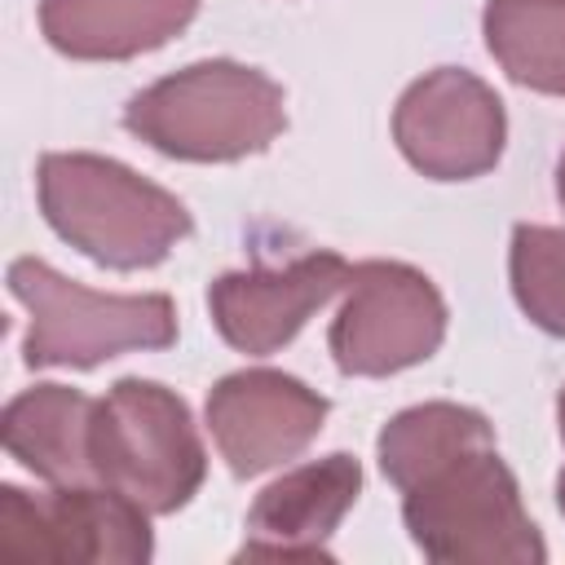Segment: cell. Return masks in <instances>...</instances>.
I'll use <instances>...</instances> for the list:
<instances>
[{"label":"cell","mask_w":565,"mask_h":565,"mask_svg":"<svg viewBox=\"0 0 565 565\" xmlns=\"http://www.w3.org/2000/svg\"><path fill=\"white\" fill-rule=\"evenodd\" d=\"M508 282L516 309L539 331L565 340V230L521 221L508 247Z\"/></svg>","instance_id":"obj_16"},{"label":"cell","mask_w":565,"mask_h":565,"mask_svg":"<svg viewBox=\"0 0 565 565\" xmlns=\"http://www.w3.org/2000/svg\"><path fill=\"white\" fill-rule=\"evenodd\" d=\"M393 141L428 181H477L508 146L503 97L463 66H437L406 84L393 106Z\"/></svg>","instance_id":"obj_8"},{"label":"cell","mask_w":565,"mask_h":565,"mask_svg":"<svg viewBox=\"0 0 565 565\" xmlns=\"http://www.w3.org/2000/svg\"><path fill=\"white\" fill-rule=\"evenodd\" d=\"M199 0H40V35L71 62H128L177 40Z\"/></svg>","instance_id":"obj_12"},{"label":"cell","mask_w":565,"mask_h":565,"mask_svg":"<svg viewBox=\"0 0 565 565\" xmlns=\"http://www.w3.org/2000/svg\"><path fill=\"white\" fill-rule=\"evenodd\" d=\"M556 203H561V212H565V150H561V159H556Z\"/></svg>","instance_id":"obj_17"},{"label":"cell","mask_w":565,"mask_h":565,"mask_svg":"<svg viewBox=\"0 0 565 565\" xmlns=\"http://www.w3.org/2000/svg\"><path fill=\"white\" fill-rule=\"evenodd\" d=\"M9 296L26 309L22 362L93 371L119 353L177 344V305L163 291H93L40 256L9 260Z\"/></svg>","instance_id":"obj_5"},{"label":"cell","mask_w":565,"mask_h":565,"mask_svg":"<svg viewBox=\"0 0 565 565\" xmlns=\"http://www.w3.org/2000/svg\"><path fill=\"white\" fill-rule=\"evenodd\" d=\"M327 411L331 402L318 388L274 366H247L221 375L203 406L207 433L238 481L305 455L318 441Z\"/></svg>","instance_id":"obj_9"},{"label":"cell","mask_w":565,"mask_h":565,"mask_svg":"<svg viewBox=\"0 0 565 565\" xmlns=\"http://www.w3.org/2000/svg\"><path fill=\"white\" fill-rule=\"evenodd\" d=\"M362 494V463L344 450L309 459L269 481L252 512L238 561H331L327 539Z\"/></svg>","instance_id":"obj_11"},{"label":"cell","mask_w":565,"mask_h":565,"mask_svg":"<svg viewBox=\"0 0 565 565\" xmlns=\"http://www.w3.org/2000/svg\"><path fill=\"white\" fill-rule=\"evenodd\" d=\"M556 508H561V516H565V468L556 472Z\"/></svg>","instance_id":"obj_19"},{"label":"cell","mask_w":565,"mask_h":565,"mask_svg":"<svg viewBox=\"0 0 565 565\" xmlns=\"http://www.w3.org/2000/svg\"><path fill=\"white\" fill-rule=\"evenodd\" d=\"M481 35L512 84L565 97V0H486Z\"/></svg>","instance_id":"obj_14"},{"label":"cell","mask_w":565,"mask_h":565,"mask_svg":"<svg viewBox=\"0 0 565 565\" xmlns=\"http://www.w3.org/2000/svg\"><path fill=\"white\" fill-rule=\"evenodd\" d=\"M93 397L71 384H35L4 402L0 415V441L9 459H18L26 472H35L49 486H75L97 481L93 455H88V428H93Z\"/></svg>","instance_id":"obj_13"},{"label":"cell","mask_w":565,"mask_h":565,"mask_svg":"<svg viewBox=\"0 0 565 565\" xmlns=\"http://www.w3.org/2000/svg\"><path fill=\"white\" fill-rule=\"evenodd\" d=\"M477 441H494V428L481 411L459 406V402H419L397 411L380 437H375V459L380 472L406 490L411 481H419L433 463H441L446 455L477 446Z\"/></svg>","instance_id":"obj_15"},{"label":"cell","mask_w":565,"mask_h":565,"mask_svg":"<svg viewBox=\"0 0 565 565\" xmlns=\"http://www.w3.org/2000/svg\"><path fill=\"white\" fill-rule=\"evenodd\" d=\"M0 556L9 561H88L146 565L154 556L150 512L110 486H53L31 494L0 486Z\"/></svg>","instance_id":"obj_7"},{"label":"cell","mask_w":565,"mask_h":565,"mask_svg":"<svg viewBox=\"0 0 565 565\" xmlns=\"http://www.w3.org/2000/svg\"><path fill=\"white\" fill-rule=\"evenodd\" d=\"M349 260L340 252H309L291 265H252L212 278L207 313L221 340L247 358H269L287 349L300 327L349 282Z\"/></svg>","instance_id":"obj_10"},{"label":"cell","mask_w":565,"mask_h":565,"mask_svg":"<svg viewBox=\"0 0 565 565\" xmlns=\"http://www.w3.org/2000/svg\"><path fill=\"white\" fill-rule=\"evenodd\" d=\"M124 128L181 163H238L282 137L287 93L247 62L203 57L132 93Z\"/></svg>","instance_id":"obj_2"},{"label":"cell","mask_w":565,"mask_h":565,"mask_svg":"<svg viewBox=\"0 0 565 565\" xmlns=\"http://www.w3.org/2000/svg\"><path fill=\"white\" fill-rule=\"evenodd\" d=\"M446 300L424 269L406 260H362L349 269L327 349L344 375L384 380L428 362L446 340Z\"/></svg>","instance_id":"obj_6"},{"label":"cell","mask_w":565,"mask_h":565,"mask_svg":"<svg viewBox=\"0 0 565 565\" xmlns=\"http://www.w3.org/2000/svg\"><path fill=\"white\" fill-rule=\"evenodd\" d=\"M88 455L93 477L150 516L181 512L207 477V450L185 397L141 375H124L97 397Z\"/></svg>","instance_id":"obj_4"},{"label":"cell","mask_w":565,"mask_h":565,"mask_svg":"<svg viewBox=\"0 0 565 565\" xmlns=\"http://www.w3.org/2000/svg\"><path fill=\"white\" fill-rule=\"evenodd\" d=\"M556 428H561V441H565V388L556 393Z\"/></svg>","instance_id":"obj_18"},{"label":"cell","mask_w":565,"mask_h":565,"mask_svg":"<svg viewBox=\"0 0 565 565\" xmlns=\"http://www.w3.org/2000/svg\"><path fill=\"white\" fill-rule=\"evenodd\" d=\"M411 543L437 565H543L547 543L494 441L463 446L402 490Z\"/></svg>","instance_id":"obj_3"},{"label":"cell","mask_w":565,"mask_h":565,"mask_svg":"<svg viewBox=\"0 0 565 565\" xmlns=\"http://www.w3.org/2000/svg\"><path fill=\"white\" fill-rule=\"evenodd\" d=\"M35 199L49 230L102 269H154L194 230L185 203L93 150H49L35 163Z\"/></svg>","instance_id":"obj_1"}]
</instances>
